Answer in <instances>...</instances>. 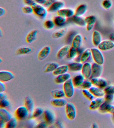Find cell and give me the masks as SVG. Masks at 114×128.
<instances>
[{"label": "cell", "mask_w": 114, "mask_h": 128, "mask_svg": "<svg viewBox=\"0 0 114 128\" xmlns=\"http://www.w3.org/2000/svg\"><path fill=\"white\" fill-rule=\"evenodd\" d=\"M33 13L36 16L41 19H44L47 16V9L43 5L36 4L32 7Z\"/></svg>", "instance_id": "cell-1"}, {"label": "cell", "mask_w": 114, "mask_h": 128, "mask_svg": "<svg viewBox=\"0 0 114 128\" xmlns=\"http://www.w3.org/2000/svg\"><path fill=\"white\" fill-rule=\"evenodd\" d=\"M75 88L71 78L64 83L63 90L65 94V97L68 98H70L73 97L74 94Z\"/></svg>", "instance_id": "cell-2"}, {"label": "cell", "mask_w": 114, "mask_h": 128, "mask_svg": "<svg viewBox=\"0 0 114 128\" xmlns=\"http://www.w3.org/2000/svg\"><path fill=\"white\" fill-rule=\"evenodd\" d=\"M65 112L67 118L70 120H74L76 117L77 110L75 106L71 103H67L65 106Z\"/></svg>", "instance_id": "cell-3"}, {"label": "cell", "mask_w": 114, "mask_h": 128, "mask_svg": "<svg viewBox=\"0 0 114 128\" xmlns=\"http://www.w3.org/2000/svg\"><path fill=\"white\" fill-rule=\"evenodd\" d=\"M91 50L92 56L95 62L102 65L104 62V58L100 50L96 48H92Z\"/></svg>", "instance_id": "cell-4"}, {"label": "cell", "mask_w": 114, "mask_h": 128, "mask_svg": "<svg viewBox=\"0 0 114 128\" xmlns=\"http://www.w3.org/2000/svg\"><path fill=\"white\" fill-rule=\"evenodd\" d=\"M29 112L25 106H21L16 110L15 116L18 120H25L28 116Z\"/></svg>", "instance_id": "cell-5"}, {"label": "cell", "mask_w": 114, "mask_h": 128, "mask_svg": "<svg viewBox=\"0 0 114 128\" xmlns=\"http://www.w3.org/2000/svg\"><path fill=\"white\" fill-rule=\"evenodd\" d=\"M12 115L10 112L5 108H1L0 110V128H2L5 126L6 123L11 118Z\"/></svg>", "instance_id": "cell-6"}, {"label": "cell", "mask_w": 114, "mask_h": 128, "mask_svg": "<svg viewBox=\"0 0 114 128\" xmlns=\"http://www.w3.org/2000/svg\"><path fill=\"white\" fill-rule=\"evenodd\" d=\"M90 81L93 86L103 90L108 86L107 81L105 79L100 78V77L92 78L90 79Z\"/></svg>", "instance_id": "cell-7"}, {"label": "cell", "mask_w": 114, "mask_h": 128, "mask_svg": "<svg viewBox=\"0 0 114 128\" xmlns=\"http://www.w3.org/2000/svg\"><path fill=\"white\" fill-rule=\"evenodd\" d=\"M103 70L102 65L95 62L93 63L92 64V75L91 79L100 77L102 74Z\"/></svg>", "instance_id": "cell-8"}, {"label": "cell", "mask_w": 114, "mask_h": 128, "mask_svg": "<svg viewBox=\"0 0 114 128\" xmlns=\"http://www.w3.org/2000/svg\"><path fill=\"white\" fill-rule=\"evenodd\" d=\"M81 72L85 79H90L92 75V64L88 62L83 64Z\"/></svg>", "instance_id": "cell-9"}, {"label": "cell", "mask_w": 114, "mask_h": 128, "mask_svg": "<svg viewBox=\"0 0 114 128\" xmlns=\"http://www.w3.org/2000/svg\"><path fill=\"white\" fill-rule=\"evenodd\" d=\"M65 5V3L63 1L56 0L47 8L48 12L50 13L57 12L59 10L63 8Z\"/></svg>", "instance_id": "cell-10"}, {"label": "cell", "mask_w": 114, "mask_h": 128, "mask_svg": "<svg viewBox=\"0 0 114 128\" xmlns=\"http://www.w3.org/2000/svg\"><path fill=\"white\" fill-rule=\"evenodd\" d=\"M15 76L12 72L6 70L0 72V82L5 83L13 80Z\"/></svg>", "instance_id": "cell-11"}, {"label": "cell", "mask_w": 114, "mask_h": 128, "mask_svg": "<svg viewBox=\"0 0 114 128\" xmlns=\"http://www.w3.org/2000/svg\"><path fill=\"white\" fill-rule=\"evenodd\" d=\"M98 47L101 51L108 50L114 48V42L110 40H104L101 42Z\"/></svg>", "instance_id": "cell-12"}, {"label": "cell", "mask_w": 114, "mask_h": 128, "mask_svg": "<svg viewBox=\"0 0 114 128\" xmlns=\"http://www.w3.org/2000/svg\"><path fill=\"white\" fill-rule=\"evenodd\" d=\"M58 16L66 18H71L75 15V11L70 8H63L57 12Z\"/></svg>", "instance_id": "cell-13"}, {"label": "cell", "mask_w": 114, "mask_h": 128, "mask_svg": "<svg viewBox=\"0 0 114 128\" xmlns=\"http://www.w3.org/2000/svg\"><path fill=\"white\" fill-rule=\"evenodd\" d=\"M43 114L45 121L48 125L52 124L54 122L55 117L52 111L49 110H46L44 111Z\"/></svg>", "instance_id": "cell-14"}, {"label": "cell", "mask_w": 114, "mask_h": 128, "mask_svg": "<svg viewBox=\"0 0 114 128\" xmlns=\"http://www.w3.org/2000/svg\"><path fill=\"white\" fill-rule=\"evenodd\" d=\"M104 98H96L91 101L89 109L91 110H98L102 104L104 102Z\"/></svg>", "instance_id": "cell-15"}, {"label": "cell", "mask_w": 114, "mask_h": 128, "mask_svg": "<svg viewBox=\"0 0 114 128\" xmlns=\"http://www.w3.org/2000/svg\"><path fill=\"white\" fill-rule=\"evenodd\" d=\"M51 52V48L49 46H46L43 47L38 54V59L40 61L43 60L49 56Z\"/></svg>", "instance_id": "cell-16"}, {"label": "cell", "mask_w": 114, "mask_h": 128, "mask_svg": "<svg viewBox=\"0 0 114 128\" xmlns=\"http://www.w3.org/2000/svg\"><path fill=\"white\" fill-rule=\"evenodd\" d=\"M71 47L70 45L67 44L62 47L57 52V58L59 60H61L67 56Z\"/></svg>", "instance_id": "cell-17"}, {"label": "cell", "mask_w": 114, "mask_h": 128, "mask_svg": "<svg viewBox=\"0 0 114 128\" xmlns=\"http://www.w3.org/2000/svg\"><path fill=\"white\" fill-rule=\"evenodd\" d=\"M86 23V29L88 31H91L93 28L96 20L95 16H89L85 18Z\"/></svg>", "instance_id": "cell-18"}, {"label": "cell", "mask_w": 114, "mask_h": 128, "mask_svg": "<svg viewBox=\"0 0 114 128\" xmlns=\"http://www.w3.org/2000/svg\"><path fill=\"white\" fill-rule=\"evenodd\" d=\"M89 90L96 98H104V96L105 93L103 89L93 86Z\"/></svg>", "instance_id": "cell-19"}, {"label": "cell", "mask_w": 114, "mask_h": 128, "mask_svg": "<svg viewBox=\"0 0 114 128\" xmlns=\"http://www.w3.org/2000/svg\"><path fill=\"white\" fill-rule=\"evenodd\" d=\"M71 78L70 74L68 73L59 75L57 76L55 79V81L56 84H64L68 80Z\"/></svg>", "instance_id": "cell-20"}, {"label": "cell", "mask_w": 114, "mask_h": 128, "mask_svg": "<svg viewBox=\"0 0 114 128\" xmlns=\"http://www.w3.org/2000/svg\"><path fill=\"white\" fill-rule=\"evenodd\" d=\"M85 78L82 74H79L75 76L72 79L73 84L75 88H79L81 87Z\"/></svg>", "instance_id": "cell-21"}, {"label": "cell", "mask_w": 114, "mask_h": 128, "mask_svg": "<svg viewBox=\"0 0 114 128\" xmlns=\"http://www.w3.org/2000/svg\"><path fill=\"white\" fill-rule=\"evenodd\" d=\"M50 103L51 105L53 106L56 108H63L65 106L67 102L66 100L63 98H61L53 99L51 101Z\"/></svg>", "instance_id": "cell-22"}, {"label": "cell", "mask_w": 114, "mask_h": 128, "mask_svg": "<svg viewBox=\"0 0 114 128\" xmlns=\"http://www.w3.org/2000/svg\"><path fill=\"white\" fill-rule=\"evenodd\" d=\"M83 64L81 62L71 63L68 65L69 70L72 72H78L81 71Z\"/></svg>", "instance_id": "cell-23"}, {"label": "cell", "mask_w": 114, "mask_h": 128, "mask_svg": "<svg viewBox=\"0 0 114 128\" xmlns=\"http://www.w3.org/2000/svg\"><path fill=\"white\" fill-rule=\"evenodd\" d=\"M38 32L36 30H33L29 32L27 35L26 41L27 44H31L36 40Z\"/></svg>", "instance_id": "cell-24"}, {"label": "cell", "mask_w": 114, "mask_h": 128, "mask_svg": "<svg viewBox=\"0 0 114 128\" xmlns=\"http://www.w3.org/2000/svg\"><path fill=\"white\" fill-rule=\"evenodd\" d=\"M66 19L64 17L57 15V16L54 17L53 21L55 26L59 28H61L65 25L67 22Z\"/></svg>", "instance_id": "cell-25"}, {"label": "cell", "mask_w": 114, "mask_h": 128, "mask_svg": "<svg viewBox=\"0 0 114 128\" xmlns=\"http://www.w3.org/2000/svg\"><path fill=\"white\" fill-rule=\"evenodd\" d=\"M102 36L100 33L97 31H94L92 35V42L94 46H98L102 42Z\"/></svg>", "instance_id": "cell-26"}, {"label": "cell", "mask_w": 114, "mask_h": 128, "mask_svg": "<svg viewBox=\"0 0 114 128\" xmlns=\"http://www.w3.org/2000/svg\"><path fill=\"white\" fill-rule=\"evenodd\" d=\"M71 18L72 22L78 26L80 27H84L86 26V23L85 19L81 16L74 15Z\"/></svg>", "instance_id": "cell-27"}, {"label": "cell", "mask_w": 114, "mask_h": 128, "mask_svg": "<svg viewBox=\"0 0 114 128\" xmlns=\"http://www.w3.org/2000/svg\"><path fill=\"white\" fill-rule=\"evenodd\" d=\"M69 70L68 65H63L59 66L53 72V74L54 76H57L59 75L62 74L67 72Z\"/></svg>", "instance_id": "cell-28"}, {"label": "cell", "mask_w": 114, "mask_h": 128, "mask_svg": "<svg viewBox=\"0 0 114 128\" xmlns=\"http://www.w3.org/2000/svg\"><path fill=\"white\" fill-rule=\"evenodd\" d=\"M87 10V6L86 4H82L76 8L75 11V15L81 16L84 15Z\"/></svg>", "instance_id": "cell-29"}, {"label": "cell", "mask_w": 114, "mask_h": 128, "mask_svg": "<svg viewBox=\"0 0 114 128\" xmlns=\"http://www.w3.org/2000/svg\"><path fill=\"white\" fill-rule=\"evenodd\" d=\"M82 41V37L80 34L76 35L72 42V46L78 49L80 48Z\"/></svg>", "instance_id": "cell-30"}, {"label": "cell", "mask_w": 114, "mask_h": 128, "mask_svg": "<svg viewBox=\"0 0 114 128\" xmlns=\"http://www.w3.org/2000/svg\"><path fill=\"white\" fill-rule=\"evenodd\" d=\"M92 56L91 49H87L84 51L81 57V62L83 64L88 62Z\"/></svg>", "instance_id": "cell-31"}, {"label": "cell", "mask_w": 114, "mask_h": 128, "mask_svg": "<svg viewBox=\"0 0 114 128\" xmlns=\"http://www.w3.org/2000/svg\"><path fill=\"white\" fill-rule=\"evenodd\" d=\"M24 106L28 110L30 113L32 112L34 110V104L33 101L29 97H26L25 99Z\"/></svg>", "instance_id": "cell-32"}, {"label": "cell", "mask_w": 114, "mask_h": 128, "mask_svg": "<svg viewBox=\"0 0 114 128\" xmlns=\"http://www.w3.org/2000/svg\"><path fill=\"white\" fill-rule=\"evenodd\" d=\"M51 94L54 98H61L65 96L63 90L58 89L52 91Z\"/></svg>", "instance_id": "cell-33"}, {"label": "cell", "mask_w": 114, "mask_h": 128, "mask_svg": "<svg viewBox=\"0 0 114 128\" xmlns=\"http://www.w3.org/2000/svg\"><path fill=\"white\" fill-rule=\"evenodd\" d=\"M59 64L56 62H52L48 64L44 70L45 73L53 72L59 66Z\"/></svg>", "instance_id": "cell-34"}, {"label": "cell", "mask_w": 114, "mask_h": 128, "mask_svg": "<svg viewBox=\"0 0 114 128\" xmlns=\"http://www.w3.org/2000/svg\"><path fill=\"white\" fill-rule=\"evenodd\" d=\"M67 30L66 28H64L58 30L53 33L52 37L55 39H59L62 38L66 34Z\"/></svg>", "instance_id": "cell-35"}, {"label": "cell", "mask_w": 114, "mask_h": 128, "mask_svg": "<svg viewBox=\"0 0 114 128\" xmlns=\"http://www.w3.org/2000/svg\"><path fill=\"white\" fill-rule=\"evenodd\" d=\"M32 51V49L30 47L24 46L18 49L16 54L18 55H27L30 54Z\"/></svg>", "instance_id": "cell-36"}, {"label": "cell", "mask_w": 114, "mask_h": 128, "mask_svg": "<svg viewBox=\"0 0 114 128\" xmlns=\"http://www.w3.org/2000/svg\"><path fill=\"white\" fill-rule=\"evenodd\" d=\"M44 111L41 108H37L34 110L32 112L31 118L32 119L37 118L43 114Z\"/></svg>", "instance_id": "cell-37"}, {"label": "cell", "mask_w": 114, "mask_h": 128, "mask_svg": "<svg viewBox=\"0 0 114 128\" xmlns=\"http://www.w3.org/2000/svg\"><path fill=\"white\" fill-rule=\"evenodd\" d=\"M17 120L16 118H12L5 125L6 128H15L17 126Z\"/></svg>", "instance_id": "cell-38"}, {"label": "cell", "mask_w": 114, "mask_h": 128, "mask_svg": "<svg viewBox=\"0 0 114 128\" xmlns=\"http://www.w3.org/2000/svg\"><path fill=\"white\" fill-rule=\"evenodd\" d=\"M77 50L72 46L71 47L67 57L69 60H73L75 59L77 56Z\"/></svg>", "instance_id": "cell-39"}, {"label": "cell", "mask_w": 114, "mask_h": 128, "mask_svg": "<svg viewBox=\"0 0 114 128\" xmlns=\"http://www.w3.org/2000/svg\"><path fill=\"white\" fill-rule=\"evenodd\" d=\"M82 93L83 96L90 101H91L94 99L95 97L90 92L89 90H83Z\"/></svg>", "instance_id": "cell-40"}, {"label": "cell", "mask_w": 114, "mask_h": 128, "mask_svg": "<svg viewBox=\"0 0 114 128\" xmlns=\"http://www.w3.org/2000/svg\"><path fill=\"white\" fill-rule=\"evenodd\" d=\"M44 26L46 29L51 30L54 28L55 24L54 21L51 20H47L44 23Z\"/></svg>", "instance_id": "cell-41"}, {"label": "cell", "mask_w": 114, "mask_h": 128, "mask_svg": "<svg viewBox=\"0 0 114 128\" xmlns=\"http://www.w3.org/2000/svg\"><path fill=\"white\" fill-rule=\"evenodd\" d=\"M22 10L23 12L26 14H31L33 13L32 7L31 6L26 5L22 8Z\"/></svg>", "instance_id": "cell-42"}, {"label": "cell", "mask_w": 114, "mask_h": 128, "mask_svg": "<svg viewBox=\"0 0 114 128\" xmlns=\"http://www.w3.org/2000/svg\"><path fill=\"white\" fill-rule=\"evenodd\" d=\"M93 85L90 80H85L81 87L83 90H89Z\"/></svg>", "instance_id": "cell-43"}, {"label": "cell", "mask_w": 114, "mask_h": 128, "mask_svg": "<svg viewBox=\"0 0 114 128\" xmlns=\"http://www.w3.org/2000/svg\"><path fill=\"white\" fill-rule=\"evenodd\" d=\"M102 4L104 8L106 10H109L111 8L112 3L111 0H104Z\"/></svg>", "instance_id": "cell-44"}, {"label": "cell", "mask_w": 114, "mask_h": 128, "mask_svg": "<svg viewBox=\"0 0 114 128\" xmlns=\"http://www.w3.org/2000/svg\"><path fill=\"white\" fill-rule=\"evenodd\" d=\"M105 94L114 95V85H109L104 89Z\"/></svg>", "instance_id": "cell-45"}, {"label": "cell", "mask_w": 114, "mask_h": 128, "mask_svg": "<svg viewBox=\"0 0 114 128\" xmlns=\"http://www.w3.org/2000/svg\"><path fill=\"white\" fill-rule=\"evenodd\" d=\"M107 113H109L112 115L114 120V105L108 104L106 107Z\"/></svg>", "instance_id": "cell-46"}, {"label": "cell", "mask_w": 114, "mask_h": 128, "mask_svg": "<svg viewBox=\"0 0 114 128\" xmlns=\"http://www.w3.org/2000/svg\"><path fill=\"white\" fill-rule=\"evenodd\" d=\"M104 98L105 101L110 104L114 100V95L105 94Z\"/></svg>", "instance_id": "cell-47"}, {"label": "cell", "mask_w": 114, "mask_h": 128, "mask_svg": "<svg viewBox=\"0 0 114 128\" xmlns=\"http://www.w3.org/2000/svg\"><path fill=\"white\" fill-rule=\"evenodd\" d=\"M10 102L7 99L0 100V107L1 108H6L10 106Z\"/></svg>", "instance_id": "cell-48"}, {"label": "cell", "mask_w": 114, "mask_h": 128, "mask_svg": "<svg viewBox=\"0 0 114 128\" xmlns=\"http://www.w3.org/2000/svg\"><path fill=\"white\" fill-rule=\"evenodd\" d=\"M108 104H109V103L105 101L102 104L98 109L100 112L102 113V114L107 113L106 111V107Z\"/></svg>", "instance_id": "cell-49"}, {"label": "cell", "mask_w": 114, "mask_h": 128, "mask_svg": "<svg viewBox=\"0 0 114 128\" xmlns=\"http://www.w3.org/2000/svg\"><path fill=\"white\" fill-rule=\"evenodd\" d=\"M72 32H70L68 34L66 38V41L67 43H69L72 42L73 39L74 38L75 36H73V33Z\"/></svg>", "instance_id": "cell-50"}, {"label": "cell", "mask_w": 114, "mask_h": 128, "mask_svg": "<svg viewBox=\"0 0 114 128\" xmlns=\"http://www.w3.org/2000/svg\"><path fill=\"white\" fill-rule=\"evenodd\" d=\"M24 3L27 6L33 7L37 3L34 0H23Z\"/></svg>", "instance_id": "cell-51"}, {"label": "cell", "mask_w": 114, "mask_h": 128, "mask_svg": "<svg viewBox=\"0 0 114 128\" xmlns=\"http://www.w3.org/2000/svg\"><path fill=\"white\" fill-rule=\"evenodd\" d=\"M56 0H46L43 6L46 8H48Z\"/></svg>", "instance_id": "cell-52"}, {"label": "cell", "mask_w": 114, "mask_h": 128, "mask_svg": "<svg viewBox=\"0 0 114 128\" xmlns=\"http://www.w3.org/2000/svg\"><path fill=\"white\" fill-rule=\"evenodd\" d=\"M48 125L46 122L45 121H43V122H40L37 125L36 128H46L47 127Z\"/></svg>", "instance_id": "cell-53"}, {"label": "cell", "mask_w": 114, "mask_h": 128, "mask_svg": "<svg viewBox=\"0 0 114 128\" xmlns=\"http://www.w3.org/2000/svg\"><path fill=\"white\" fill-rule=\"evenodd\" d=\"M5 90V85L4 83L0 82V92H4Z\"/></svg>", "instance_id": "cell-54"}, {"label": "cell", "mask_w": 114, "mask_h": 128, "mask_svg": "<svg viewBox=\"0 0 114 128\" xmlns=\"http://www.w3.org/2000/svg\"><path fill=\"white\" fill-rule=\"evenodd\" d=\"M55 126L57 128H63V125L61 121L58 120L57 121L55 124Z\"/></svg>", "instance_id": "cell-55"}, {"label": "cell", "mask_w": 114, "mask_h": 128, "mask_svg": "<svg viewBox=\"0 0 114 128\" xmlns=\"http://www.w3.org/2000/svg\"><path fill=\"white\" fill-rule=\"evenodd\" d=\"M37 4L42 5H43L45 3L46 0H34Z\"/></svg>", "instance_id": "cell-56"}, {"label": "cell", "mask_w": 114, "mask_h": 128, "mask_svg": "<svg viewBox=\"0 0 114 128\" xmlns=\"http://www.w3.org/2000/svg\"><path fill=\"white\" fill-rule=\"evenodd\" d=\"M7 96L4 92H0V100L7 99Z\"/></svg>", "instance_id": "cell-57"}, {"label": "cell", "mask_w": 114, "mask_h": 128, "mask_svg": "<svg viewBox=\"0 0 114 128\" xmlns=\"http://www.w3.org/2000/svg\"><path fill=\"white\" fill-rule=\"evenodd\" d=\"M6 12V10L3 8H0V16L2 17L5 14Z\"/></svg>", "instance_id": "cell-58"}, {"label": "cell", "mask_w": 114, "mask_h": 128, "mask_svg": "<svg viewBox=\"0 0 114 128\" xmlns=\"http://www.w3.org/2000/svg\"><path fill=\"white\" fill-rule=\"evenodd\" d=\"M110 40L114 42V33H112L109 36Z\"/></svg>", "instance_id": "cell-59"}, {"label": "cell", "mask_w": 114, "mask_h": 128, "mask_svg": "<svg viewBox=\"0 0 114 128\" xmlns=\"http://www.w3.org/2000/svg\"><path fill=\"white\" fill-rule=\"evenodd\" d=\"M91 126L92 128H98L97 124L96 123H93V124H92V126Z\"/></svg>", "instance_id": "cell-60"}, {"label": "cell", "mask_w": 114, "mask_h": 128, "mask_svg": "<svg viewBox=\"0 0 114 128\" xmlns=\"http://www.w3.org/2000/svg\"><path fill=\"white\" fill-rule=\"evenodd\" d=\"M0 62L1 63L2 62V60L1 59H0Z\"/></svg>", "instance_id": "cell-61"}]
</instances>
